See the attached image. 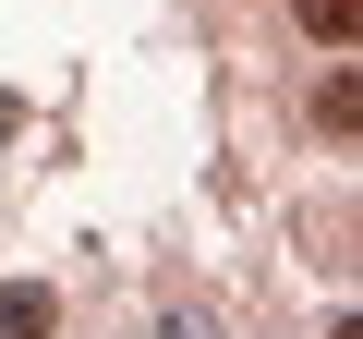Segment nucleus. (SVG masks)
I'll list each match as a JSON object with an SVG mask.
<instances>
[{
    "mask_svg": "<svg viewBox=\"0 0 363 339\" xmlns=\"http://www.w3.org/2000/svg\"><path fill=\"white\" fill-rule=\"evenodd\" d=\"M0 339H61V291L13 279V291H0Z\"/></svg>",
    "mask_w": 363,
    "mask_h": 339,
    "instance_id": "nucleus-1",
    "label": "nucleus"
},
{
    "mask_svg": "<svg viewBox=\"0 0 363 339\" xmlns=\"http://www.w3.org/2000/svg\"><path fill=\"white\" fill-rule=\"evenodd\" d=\"M315 133H327V145H351V133H363V85H351V61L315 85Z\"/></svg>",
    "mask_w": 363,
    "mask_h": 339,
    "instance_id": "nucleus-2",
    "label": "nucleus"
},
{
    "mask_svg": "<svg viewBox=\"0 0 363 339\" xmlns=\"http://www.w3.org/2000/svg\"><path fill=\"white\" fill-rule=\"evenodd\" d=\"M291 13H303L315 49H351V37H363V0H291Z\"/></svg>",
    "mask_w": 363,
    "mask_h": 339,
    "instance_id": "nucleus-3",
    "label": "nucleus"
},
{
    "mask_svg": "<svg viewBox=\"0 0 363 339\" xmlns=\"http://www.w3.org/2000/svg\"><path fill=\"white\" fill-rule=\"evenodd\" d=\"M169 339H218V315H194V303H169Z\"/></svg>",
    "mask_w": 363,
    "mask_h": 339,
    "instance_id": "nucleus-4",
    "label": "nucleus"
}]
</instances>
